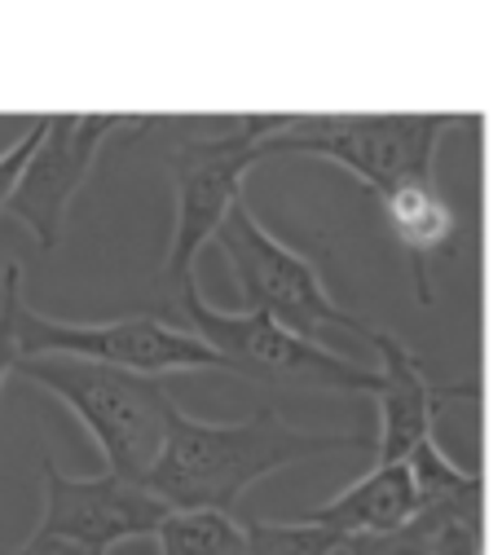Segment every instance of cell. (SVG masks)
<instances>
[{
  "label": "cell",
  "instance_id": "cell-7",
  "mask_svg": "<svg viewBox=\"0 0 502 555\" xmlns=\"http://www.w3.org/2000/svg\"><path fill=\"white\" fill-rule=\"evenodd\" d=\"M221 256L234 269V283L243 296V309L278 318L282 326H292L309 339H318V331L326 326H344L352 335H371V326L348 313L326 287L313 269V260H305L300 251H292L286 243H278L260 217L247 207V198L234 203V212L226 217L221 234H217Z\"/></svg>",
  "mask_w": 502,
  "mask_h": 555
},
{
  "label": "cell",
  "instance_id": "cell-18",
  "mask_svg": "<svg viewBox=\"0 0 502 555\" xmlns=\"http://www.w3.org/2000/svg\"><path fill=\"white\" fill-rule=\"evenodd\" d=\"M437 555H485V525H450Z\"/></svg>",
  "mask_w": 502,
  "mask_h": 555
},
{
  "label": "cell",
  "instance_id": "cell-6",
  "mask_svg": "<svg viewBox=\"0 0 502 555\" xmlns=\"http://www.w3.org/2000/svg\"><path fill=\"white\" fill-rule=\"evenodd\" d=\"M18 344L23 358H85L132 375H181V371H226V358L185 322H172L164 313H132L115 322H62L44 318L23 305L18 313Z\"/></svg>",
  "mask_w": 502,
  "mask_h": 555
},
{
  "label": "cell",
  "instance_id": "cell-11",
  "mask_svg": "<svg viewBox=\"0 0 502 555\" xmlns=\"http://www.w3.org/2000/svg\"><path fill=\"white\" fill-rule=\"evenodd\" d=\"M419 512V490H414V472L410 463H388V467H371L362 480H352L348 490H339L331 503L300 512L313 525L335 529L344 542L362 538V533H388L401 529L406 520H414Z\"/></svg>",
  "mask_w": 502,
  "mask_h": 555
},
{
  "label": "cell",
  "instance_id": "cell-1",
  "mask_svg": "<svg viewBox=\"0 0 502 555\" xmlns=\"http://www.w3.org/2000/svg\"><path fill=\"white\" fill-rule=\"evenodd\" d=\"M362 433H305L286 424L273 405H260L247 420L207 424L172 405L168 441L151 476L141 480L172 512H239L256 480L339 450H362Z\"/></svg>",
  "mask_w": 502,
  "mask_h": 555
},
{
  "label": "cell",
  "instance_id": "cell-19",
  "mask_svg": "<svg viewBox=\"0 0 502 555\" xmlns=\"http://www.w3.org/2000/svg\"><path fill=\"white\" fill-rule=\"evenodd\" d=\"M14 555H89V551H80V546H70V542H62V538H44V533H31Z\"/></svg>",
  "mask_w": 502,
  "mask_h": 555
},
{
  "label": "cell",
  "instance_id": "cell-4",
  "mask_svg": "<svg viewBox=\"0 0 502 555\" xmlns=\"http://www.w3.org/2000/svg\"><path fill=\"white\" fill-rule=\"evenodd\" d=\"M467 124L463 115H427V111H406V115H292L282 132H273L260 159L273 155H313L331 159L344 172H352L375 198L433 181L437 146L446 128Z\"/></svg>",
  "mask_w": 502,
  "mask_h": 555
},
{
  "label": "cell",
  "instance_id": "cell-17",
  "mask_svg": "<svg viewBox=\"0 0 502 555\" xmlns=\"http://www.w3.org/2000/svg\"><path fill=\"white\" fill-rule=\"evenodd\" d=\"M40 137H44V119H31V128H23L18 142H14L5 155H0V212L10 207V194H14L18 177H23V168L31 164V155H36V146H40Z\"/></svg>",
  "mask_w": 502,
  "mask_h": 555
},
{
  "label": "cell",
  "instance_id": "cell-8",
  "mask_svg": "<svg viewBox=\"0 0 502 555\" xmlns=\"http://www.w3.org/2000/svg\"><path fill=\"white\" fill-rule=\"evenodd\" d=\"M40 490H44V512L31 533L62 538L89 555H111L119 542L132 538H155L172 512L141 480L115 472L66 476L53 459L40 463Z\"/></svg>",
  "mask_w": 502,
  "mask_h": 555
},
{
  "label": "cell",
  "instance_id": "cell-13",
  "mask_svg": "<svg viewBox=\"0 0 502 555\" xmlns=\"http://www.w3.org/2000/svg\"><path fill=\"white\" fill-rule=\"evenodd\" d=\"M159 555H247V529L230 512H168Z\"/></svg>",
  "mask_w": 502,
  "mask_h": 555
},
{
  "label": "cell",
  "instance_id": "cell-10",
  "mask_svg": "<svg viewBox=\"0 0 502 555\" xmlns=\"http://www.w3.org/2000/svg\"><path fill=\"white\" fill-rule=\"evenodd\" d=\"M379 353V446H375V463H410V454L433 441V424L437 410L450 397H476V379L463 384H437L427 375V366L414 358V349L392 335V331H375L366 335Z\"/></svg>",
  "mask_w": 502,
  "mask_h": 555
},
{
  "label": "cell",
  "instance_id": "cell-9",
  "mask_svg": "<svg viewBox=\"0 0 502 555\" xmlns=\"http://www.w3.org/2000/svg\"><path fill=\"white\" fill-rule=\"evenodd\" d=\"M128 115H44V137L23 168L5 217H14L44 251H53L66 234L70 198L89 181L102 146L115 128H128Z\"/></svg>",
  "mask_w": 502,
  "mask_h": 555
},
{
  "label": "cell",
  "instance_id": "cell-16",
  "mask_svg": "<svg viewBox=\"0 0 502 555\" xmlns=\"http://www.w3.org/2000/svg\"><path fill=\"white\" fill-rule=\"evenodd\" d=\"M18 313H23V264L10 260L0 269V388L18 371L23 344H18Z\"/></svg>",
  "mask_w": 502,
  "mask_h": 555
},
{
  "label": "cell",
  "instance_id": "cell-2",
  "mask_svg": "<svg viewBox=\"0 0 502 555\" xmlns=\"http://www.w3.org/2000/svg\"><path fill=\"white\" fill-rule=\"evenodd\" d=\"M292 124V115H234L217 128L190 132L168 155L172 177V234L159 264V292L172 300L194 287V260L207 243H217L226 217L243 198V181L260 159L265 142Z\"/></svg>",
  "mask_w": 502,
  "mask_h": 555
},
{
  "label": "cell",
  "instance_id": "cell-3",
  "mask_svg": "<svg viewBox=\"0 0 502 555\" xmlns=\"http://www.w3.org/2000/svg\"><path fill=\"white\" fill-rule=\"evenodd\" d=\"M18 375L53 392L89 428L98 454L106 459V472L128 480L151 476V467L164 454L168 420L177 405L159 379L85 358H53V353L18 358Z\"/></svg>",
  "mask_w": 502,
  "mask_h": 555
},
{
  "label": "cell",
  "instance_id": "cell-5",
  "mask_svg": "<svg viewBox=\"0 0 502 555\" xmlns=\"http://www.w3.org/2000/svg\"><path fill=\"white\" fill-rule=\"evenodd\" d=\"M177 309L226 358L230 375L286 384V388H322V392H371V397L379 392V371H366L322 349L318 339L282 326L278 318H265L252 309L226 313L217 305H207L198 287H185L177 296Z\"/></svg>",
  "mask_w": 502,
  "mask_h": 555
},
{
  "label": "cell",
  "instance_id": "cell-14",
  "mask_svg": "<svg viewBox=\"0 0 502 555\" xmlns=\"http://www.w3.org/2000/svg\"><path fill=\"white\" fill-rule=\"evenodd\" d=\"M247 555H344V538L305 516L296 520H243Z\"/></svg>",
  "mask_w": 502,
  "mask_h": 555
},
{
  "label": "cell",
  "instance_id": "cell-12",
  "mask_svg": "<svg viewBox=\"0 0 502 555\" xmlns=\"http://www.w3.org/2000/svg\"><path fill=\"white\" fill-rule=\"evenodd\" d=\"M384 207V217H388V230L397 234V243L414 256V273H419V296L423 305L433 300V292H427V260H433L450 234H454V217H450V207L446 198L437 194L433 181H414V185H401L392 194L379 198Z\"/></svg>",
  "mask_w": 502,
  "mask_h": 555
},
{
  "label": "cell",
  "instance_id": "cell-15",
  "mask_svg": "<svg viewBox=\"0 0 502 555\" xmlns=\"http://www.w3.org/2000/svg\"><path fill=\"white\" fill-rule=\"evenodd\" d=\"M441 533H446V520L441 516L414 512V520H406L401 529L348 538L344 542V555H437Z\"/></svg>",
  "mask_w": 502,
  "mask_h": 555
}]
</instances>
